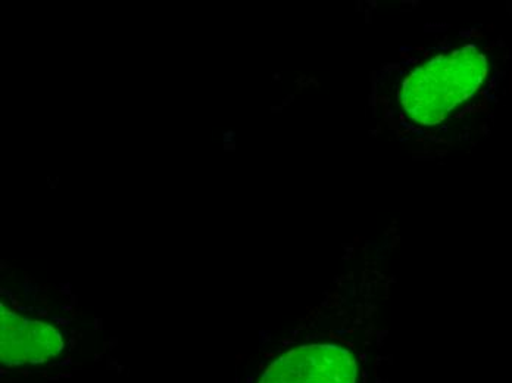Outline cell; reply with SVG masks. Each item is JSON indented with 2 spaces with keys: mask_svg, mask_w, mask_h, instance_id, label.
<instances>
[{
  "mask_svg": "<svg viewBox=\"0 0 512 383\" xmlns=\"http://www.w3.org/2000/svg\"><path fill=\"white\" fill-rule=\"evenodd\" d=\"M486 76L485 54L464 46L433 56L411 71L399 99L414 123L437 126L480 89Z\"/></svg>",
  "mask_w": 512,
  "mask_h": 383,
  "instance_id": "1",
  "label": "cell"
},
{
  "mask_svg": "<svg viewBox=\"0 0 512 383\" xmlns=\"http://www.w3.org/2000/svg\"><path fill=\"white\" fill-rule=\"evenodd\" d=\"M357 358L339 344H311L287 351L258 383H357Z\"/></svg>",
  "mask_w": 512,
  "mask_h": 383,
  "instance_id": "2",
  "label": "cell"
},
{
  "mask_svg": "<svg viewBox=\"0 0 512 383\" xmlns=\"http://www.w3.org/2000/svg\"><path fill=\"white\" fill-rule=\"evenodd\" d=\"M0 360L5 366L42 364L64 350V339L53 326L20 316L2 305Z\"/></svg>",
  "mask_w": 512,
  "mask_h": 383,
  "instance_id": "3",
  "label": "cell"
}]
</instances>
